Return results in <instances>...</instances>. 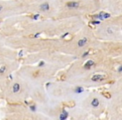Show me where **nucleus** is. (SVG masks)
<instances>
[{
	"mask_svg": "<svg viewBox=\"0 0 122 120\" xmlns=\"http://www.w3.org/2000/svg\"><path fill=\"white\" fill-rule=\"evenodd\" d=\"M68 117H69V113L66 110L64 109L62 111V113H60V115H59V120H66L68 118Z\"/></svg>",
	"mask_w": 122,
	"mask_h": 120,
	"instance_id": "nucleus-3",
	"label": "nucleus"
},
{
	"mask_svg": "<svg viewBox=\"0 0 122 120\" xmlns=\"http://www.w3.org/2000/svg\"><path fill=\"white\" fill-rule=\"evenodd\" d=\"M67 7L70 9H77L80 7V3L78 2H70L67 4Z\"/></svg>",
	"mask_w": 122,
	"mask_h": 120,
	"instance_id": "nucleus-5",
	"label": "nucleus"
},
{
	"mask_svg": "<svg viewBox=\"0 0 122 120\" xmlns=\"http://www.w3.org/2000/svg\"><path fill=\"white\" fill-rule=\"evenodd\" d=\"M3 10V6H1L0 5V12H1V11Z\"/></svg>",
	"mask_w": 122,
	"mask_h": 120,
	"instance_id": "nucleus-20",
	"label": "nucleus"
},
{
	"mask_svg": "<svg viewBox=\"0 0 122 120\" xmlns=\"http://www.w3.org/2000/svg\"><path fill=\"white\" fill-rule=\"evenodd\" d=\"M105 79V77L102 76L101 74H95L93 75L91 78V80L93 82H101Z\"/></svg>",
	"mask_w": 122,
	"mask_h": 120,
	"instance_id": "nucleus-1",
	"label": "nucleus"
},
{
	"mask_svg": "<svg viewBox=\"0 0 122 120\" xmlns=\"http://www.w3.org/2000/svg\"><path fill=\"white\" fill-rule=\"evenodd\" d=\"M12 90H13V93H19V92H20V90H21V85L19 84V83H14V86H13Z\"/></svg>",
	"mask_w": 122,
	"mask_h": 120,
	"instance_id": "nucleus-4",
	"label": "nucleus"
},
{
	"mask_svg": "<svg viewBox=\"0 0 122 120\" xmlns=\"http://www.w3.org/2000/svg\"><path fill=\"white\" fill-rule=\"evenodd\" d=\"M121 70H122V67L120 66V68H119V69H118V72L120 73H121Z\"/></svg>",
	"mask_w": 122,
	"mask_h": 120,
	"instance_id": "nucleus-17",
	"label": "nucleus"
},
{
	"mask_svg": "<svg viewBox=\"0 0 122 120\" xmlns=\"http://www.w3.org/2000/svg\"><path fill=\"white\" fill-rule=\"evenodd\" d=\"M106 31H107V33H108V34H114V30L111 29V28H108V29H106Z\"/></svg>",
	"mask_w": 122,
	"mask_h": 120,
	"instance_id": "nucleus-13",
	"label": "nucleus"
},
{
	"mask_svg": "<svg viewBox=\"0 0 122 120\" xmlns=\"http://www.w3.org/2000/svg\"><path fill=\"white\" fill-rule=\"evenodd\" d=\"M39 35H40V33H38V34H36V35H34V37H35V38H37L38 36H39Z\"/></svg>",
	"mask_w": 122,
	"mask_h": 120,
	"instance_id": "nucleus-19",
	"label": "nucleus"
},
{
	"mask_svg": "<svg viewBox=\"0 0 122 120\" xmlns=\"http://www.w3.org/2000/svg\"><path fill=\"white\" fill-rule=\"evenodd\" d=\"M40 9L42 11H48L49 9V4H47V3H45V4H43L42 5L40 6Z\"/></svg>",
	"mask_w": 122,
	"mask_h": 120,
	"instance_id": "nucleus-9",
	"label": "nucleus"
},
{
	"mask_svg": "<svg viewBox=\"0 0 122 120\" xmlns=\"http://www.w3.org/2000/svg\"><path fill=\"white\" fill-rule=\"evenodd\" d=\"M88 55H89V52L87 51V52H85V53H84L83 55H82V58H85L86 56H88Z\"/></svg>",
	"mask_w": 122,
	"mask_h": 120,
	"instance_id": "nucleus-15",
	"label": "nucleus"
},
{
	"mask_svg": "<svg viewBox=\"0 0 122 120\" xmlns=\"http://www.w3.org/2000/svg\"><path fill=\"white\" fill-rule=\"evenodd\" d=\"M95 65V62L92 61V60H89V61L86 62V63L85 64V69H90V68H91L92 66H94Z\"/></svg>",
	"mask_w": 122,
	"mask_h": 120,
	"instance_id": "nucleus-8",
	"label": "nucleus"
},
{
	"mask_svg": "<svg viewBox=\"0 0 122 120\" xmlns=\"http://www.w3.org/2000/svg\"><path fill=\"white\" fill-rule=\"evenodd\" d=\"M100 100L98 98H93L90 102V105H91L93 108H98L100 106Z\"/></svg>",
	"mask_w": 122,
	"mask_h": 120,
	"instance_id": "nucleus-6",
	"label": "nucleus"
},
{
	"mask_svg": "<svg viewBox=\"0 0 122 120\" xmlns=\"http://www.w3.org/2000/svg\"><path fill=\"white\" fill-rule=\"evenodd\" d=\"M6 66H1L0 67V74H3V73H5V71H6Z\"/></svg>",
	"mask_w": 122,
	"mask_h": 120,
	"instance_id": "nucleus-11",
	"label": "nucleus"
},
{
	"mask_svg": "<svg viewBox=\"0 0 122 120\" xmlns=\"http://www.w3.org/2000/svg\"><path fill=\"white\" fill-rule=\"evenodd\" d=\"M43 66H44V62L41 61L40 63H39V67H43Z\"/></svg>",
	"mask_w": 122,
	"mask_h": 120,
	"instance_id": "nucleus-14",
	"label": "nucleus"
},
{
	"mask_svg": "<svg viewBox=\"0 0 122 120\" xmlns=\"http://www.w3.org/2000/svg\"><path fill=\"white\" fill-rule=\"evenodd\" d=\"M75 93H82L84 92V88H82V87H76L75 88Z\"/></svg>",
	"mask_w": 122,
	"mask_h": 120,
	"instance_id": "nucleus-10",
	"label": "nucleus"
},
{
	"mask_svg": "<svg viewBox=\"0 0 122 120\" xmlns=\"http://www.w3.org/2000/svg\"><path fill=\"white\" fill-rule=\"evenodd\" d=\"M29 109H30L32 112H35L36 111V106L35 105H31V106H29Z\"/></svg>",
	"mask_w": 122,
	"mask_h": 120,
	"instance_id": "nucleus-12",
	"label": "nucleus"
},
{
	"mask_svg": "<svg viewBox=\"0 0 122 120\" xmlns=\"http://www.w3.org/2000/svg\"><path fill=\"white\" fill-rule=\"evenodd\" d=\"M110 15L109 14H107V13H100V14H99L98 15L96 16V18H98L100 20H104V19H108V18H110Z\"/></svg>",
	"mask_w": 122,
	"mask_h": 120,
	"instance_id": "nucleus-2",
	"label": "nucleus"
},
{
	"mask_svg": "<svg viewBox=\"0 0 122 120\" xmlns=\"http://www.w3.org/2000/svg\"><path fill=\"white\" fill-rule=\"evenodd\" d=\"M88 43V38H81V39H80L79 40V42H78V46L79 47H84V46L85 45V44Z\"/></svg>",
	"mask_w": 122,
	"mask_h": 120,
	"instance_id": "nucleus-7",
	"label": "nucleus"
},
{
	"mask_svg": "<svg viewBox=\"0 0 122 120\" xmlns=\"http://www.w3.org/2000/svg\"><path fill=\"white\" fill-rule=\"evenodd\" d=\"M100 21H95V22H94V24H100Z\"/></svg>",
	"mask_w": 122,
	"mask_h": 120,
	"instance_id": "nucleus-18",
	"label": "nucleus"
},
{
	"mask_svg": "<svg viewBox=\"0 0 122 120\" xmlns=\"http://www.w3.org/2000/svg\"><path fill=\"white\" fill-rule=\"evenodd\" d=\"M39 14H36V15L34 16V19L36 20V19H38V18H39Z\"/></svg>",
	"mask_w": 122,
	"mask_h": 120,
	"instance_id": "nucleus-16",
	"label": "nucleus"
}]
</instances>
